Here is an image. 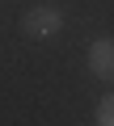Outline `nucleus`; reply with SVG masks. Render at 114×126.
Masks as SVG:
<instances>
[{"mask_svg": "<svg viewBox=\"0 0 114 126\" xmlns=\"http://www.w3.org/2000/svg\"><path fill=\"white\" fill-rule=\"evenodd\" d=\"M97 122H101V126H114V93H106V97L97 101Z\"/></svg>", "mask_w": 114, "mask_h": 126, "instance_id": "obj_3", "label": "nucleus"}, {"mask_svg": "<svg viewBox=\"0 0 114 126\" xmlns=\"http://www.w3.org/2000/svg\"><path fill=\"white\" fill-rule=\"evenodd\" d=\"M85 63H89V72L106 84H114V38H93L89 50H85Z\"/></svg>", "mask_w": 114, "mask_h": 126, "instance_id": "obj_2", "label": "nucleus"}, {"mask_svg": "<svg viewBox=\"0 0 114 126\" xmlns=\"http://www.w3.org/2000/svg\"><path fill=\"white\" fill-rule=\"evenodd\" d=\"M59 30H64V13L55 9V4H34V9L21 13V34H25V38L46 42V38H55Z\"/></svg>", "mask_w": 114, "mask_h": 126, "instance_id": "obj_1", "label": "nucleus"}]
</instances>
